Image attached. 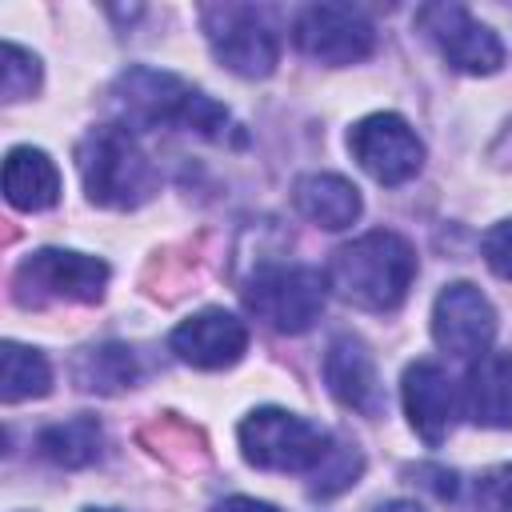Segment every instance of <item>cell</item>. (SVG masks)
Returning <instances> with one entry per match:
<instances>
[{
	"label": "cell",
	"instance_id": "1",
	"mask_svg": "<svg viewBox=\"0 0 512 512\" xmlns=\"http://www.w3.org/2000/svg\"><path fill=\"white\" fill-rule=\"evenodd\" d=\"M416 248L388 228L364 232L352 244H340L324 268L328 292L360 312H392L404 304L416 280Z\"/></svg>",
	"mask_w": 512,
	"mask_h": 512
},
{
	"label": "cell",
	"instance_id": "2",
	"mask_svg": "<svg viewBox=\"0 0 512 512\" xmlns=\"http://www.w3.org/2000/svg\"><path fill=\"white\" fill-rule=\"evenodd\" d=\"M112 104H116L124 128L176 124V128L196 132L204 140H224V132L232 128V116H228V108L220 100H212L208 92L192 88L176 72L148 68V64H132V68H124L116 76Z\"/></svg>",
	"mask_w": 512,
	"mask_h": 512
},
{
	"label": "cell",
	"instance_id": "3",
	"mask_svg": "<svg viewBox=\"0 0 512 512\" xmlns=\"http://www.w3.org/2000/svg\"><path fill=\"white\" fill-rule=\"evenodd\" d=\"M76 172L92 204L100 208H140L156 196L160 176L144 148L132 140L124 124H96L76 144Z\"/></svg>",
	"mask_w": 512,
	"mask_h": 512
},
{
	"label": "cell",
	"instance_id": "4",
	"mask_svg": "<svg viewBox=\"0 0 512 512\" xmlns=\"http://www.w3.org/2000/svg\"><path fill=\"white\" fill-rule=\"evenodd\" d=\"M108 264L76 248H36L12 272V300L20 308L96 304L108 288Z\"/></svg>",
	"mask_w": 512,
	"mask_h": 512
},
{
	"label": "cell",
	"instance_id": "5",
	"mask_svg": "<svg viewBox=\"0 0 512 512\" xmlns=\"http://www.w3.org/2000/svg\"><path fill=\"white\" fill-rule=\"evenodd\" d=\"M240 456L264 472H316L332 448V432L316 428L312 420L288 408H256L236 428Z\"/></svg>",
	"mask_w": 512,
	"mask_h": 512
},
{
	"label": "cell",
	"instance_id": "6",
	"mask_svg": "<svg viewBox=\"0 0 512 512\" xmlns=\"http://www.w3.org/2000/svg\"><path fill=\"white\" fill-rule=\"evenodd\" d=\"M328 300V280L308 264H260L244 284V304L268 328L296 336L308 332Z\"/></svg>",
	"mask_w": 512,
	"mask_h": 512
},
{
	"label": "cell",
	"instance_id": "7",
	"mask_svg": "<svg viewBox=\"0 0 512 512\" xmlns=\"http://www.w3.org/2000/svg\"><path fill=\"white\" fill-rule=\"evenodd\" d=\"M200 24H204V36L212 44V56L228 72H236L244 80H264V76L276 72L280 40H276V32L268 28V20L256 8L208 4V8H200Z\"/></svg>",
	"mask_w": 512,
	"mask_h": 512
},
{
	"label": "cell",
	"instance_id": "8",
	"mask_svg": "<svg viewBox=\"0 0 512 512\" xmlns=\"http://www.w3.org/2000/svg\"><path fill=\"white\" fill-rule=\"evenodd\" d=\"M416 28L464 76H492L504 64L500 36L480 24L464 4H424L416 8Z\"/></svg>",
	"mask_w": 512,
	"mask_h": 512
},
{
	"label": "cell",
	"instance_id": "9",
	"mask_svg": "<svg viewBox=\"0 0 512 512\" xmlns=\"http://www.w3.org/2000/svg\"><path fill=\"white\" fill-rule=\"evenodd\" d=\"M348 152L376 184L388 188L408 184L424 168V144L400 112H372L356 120L348 132Z\"/></svg>",
	"mask_w": 512,
	"mask_h": 512
},
{
	"label": "cell",
	"instance_id": "10",
	"mask_svg": "<svg viewBox=\"0 0 512 512\" xmlns=\"http://www.w3.org/2000/svg\"><path fill=\"white\" fill-rule=\"evenodd\" d=\"M292 40L296 48L328 68H344V64H360L372 56L376 48V28L360 8L348 4H312L296 16L292 24Z\"/></svg>",
	"mask_w": 512,
	"mask_h": 512
},
{
	"label": "cell",
	"instance_id": "11",
	"mask_svg": "<svg viewBox=\"0 0 512 512\" xmlns=\"http://www.w3.org/2000/svg\"><path fill=\"white\" fill-rule=\"evenodd\" d=\"M496 336V308L492 300L468 284V280H452L440 288L436 304H432V340L460 360H476L480 352H488Z\"/></svg>",
	"mask_w": 512,
	"mask_h": 512
},
{
	"label": "cell",
	"instance_id": "12",
	"mask_svg": "<svg viewBox=\"0 0 512 512\" xmlns=\"http://www.w3.org/2000/svg\"><path fill=\"white\" fill-rule=\"evenodd\" d=\"M168 348L188 368L220 372V368H232L248 352V328L240 316H232L224 308H204L172 328Z\"/></svg>",
	"mask_w": 512,
	"mask_h": 512
},
{
	"label": "cell",
	"instance_id": "13",
	"mask_svg": "<svg viewBox=\"0 0 512 512\" xmlns=\"http://www.w3.org/2000/svg\"><path fill=\"white\" fill-rule=\"evenodd\" d=\"M324 384L344 408L372 416V420L384 416V384H380L376 360L360 336H348V332L332 336V344L324 352Z\"/></svg>",
	"mask_w": 512,
	"mask_h": 512
},
{
	"label": "cell",
	"instance_id": "14",
	"mask_svg": "<svg viewBox=\"0 0 512 512\" xmlns=\"http://www.w3.org/2000/svg\"><path fill=\"white\" fill-rule=\"evenodd\" d=\"M400 400H404V412H408V424L412 432L428 444V448H440L456 424V388L448 380V372L436 364V360H416L404 368V380H400Z\"/></svg>",
	"mask_w": 512,
	"mask_h": 512
},
{
	"label": "cell",
	"instance_id": "15",
	"mask_svg": "<svg viewBox=\"0 0 512 512\" xmlns=\"http://www.w3.org/2000/svg\"><path fill=\"white\" fill-rule=\"evenodd\" d=\"M464 412L480 428H512V352L488 348L464 376Z\"/></svg>",
	"mask_w": 512,
	"mask_h": 512
},
{
	"label": "cell",
	"instance_id": "16",
	"mask_svg": "<svg viewBox=\"0 0 512 512\" xmlns=\"http://www.w3.org/2000/svg\"><path fill=\"white\" fill-rule=\"evenodd\" d=\"M292 204L304 220H312L324 232H340L360 220V188L336 172H308L292 184Z\"/></svg>",
	"mask_w": 512,
	"mask_h": 512
},
{
	"label": "cell",
	"instance_id": "17",
	"mask_svg": "<svg viewBox=\"0 0 512 512\" xmlns=\"http://www.w3.org/2000/svg\"><path fill=\"white\" fill-rule=\"evenodd\" d=\"M4 200L16 212H44L60 200V168L44 148L20 144L4 156Z\"/></svg>",
	"mask_w": 512,
	"mask_h": 512
},
{
	"label": "cell",
	"instance_id": "18",
	"mask_svg": "<svg viewBox=\"0 0 512 512\" xmlns=\"http://www.w3.org/2000/svg\"><path fill=\"white\" fill-rule=\"evenodd\" d=\"M72 380L80 392H96V396H120L128 388H136L140 380V360L128 344L104 340L92 348H80L72 356Z\"/></svg>",
	"mask_w": 512,
	"mask_h": 512
},
{
	"label": "cell",
	"instance_id": "19",
	"mask_svg": "<svg viewBox=\"0 0 512 512\" xmlns=\"http://www.w3.org/2000/svg\"><path fill=\"white\" fill-rule=\"evenodd\" d=\"M36 448H40V456L52 460L56 468H88V464L100 460L104 428H100L96 416L80 412V416H68V420H56V424L40 428Z\"/></svg>",
	"mask_w": 512,
	"mask_h": 512
},
{
	"label": "cell",
	"instance_id": "20",
	"mask_svg": "<svg viewBox=\"0 0 512 512\" xmlns=\"http://www.w3.org/2000/svg\"><path fill=\"white\" fill-rule=\"evenodd\" d=\"M140 444L148 452H156L164 464L180 468V472H196L208 464V440L196 424L180 420L176 412H160L140 428Z\"/></svg>",
	"mask_w": 512,
	"mask_h": 512
},
{
	"label": "cell",
	"instance_id": "21",
	"mask_svg": "<svg viewBox=\"0 0 512 512\" xmlns=\"http://www.w3.org/2000/svg\"><path fill=\"white\" fill-rule=\"evenodd\" d=\"M52 388V368L36 348H24L16 340L0 344V400L4 404H20V400H36L48 396Z\"/></svg>",
	"mask_w": 512,
	"mask_h": 512
},
{
	"label": "cell",
	"instance_id": "22",
	"mask_svg": "<svg viewBox=\"0 0 512 512\" xmlns=\"http://www.w3.org/2000/svg\"><path fill=\"white\" fill-rule=\"evenodd\" d=\"M360 472H364V456H360V448L348 444V440H340V436H332V448H328V456L320 460V468L312 472L308 492L320 496V500H328V496L352 488V484L360 480Z\"/></svg>",
	"mask_w": 512,
	"mask_h": 512
},
{
	"label": "cell",
	"instance_id": "23",
	"mask_svg": "<svg viewBox=\"0 0 512 512\" xmlns=\"http://www.w3.org/2000/svg\"><path fill=\"white\" fill-rule=\"evenodd\" d=\"M36 88H40V60L28 48L4 40V48H0V100L16 104V100H28Z\"/></svg>",
	"mask_w": 512,
	"mask_h": 512
},
{
	"label": "cell",
	"instance_id": "24",
	"mask_svg": "<svg viewBox=\"0 0 512 512\" xmlns=\"http://www.w3.org/2000/svg\"><path fill=\"white\" fill-rule=\"evenodd\" d=\"M480 252H484V264L500 276V280H512V220H500L484 232L480 240Z\"/></svg>",
	"mask_w": 512,
	"mask_h": 512
},
{
	"label": "cell",
	"instance_id": "25",
	"mask_svg": "<svg viewBox=\"0 0 512 512\" xmlns=\"http://www.w3.org/2000/svg\"><path fill=\"white\" fill-rule=\"evenodd\" d=\"M480 500H484L492 512H512V464L492 468V472L480 480Z\"/></svg>",
	"mask_w": 512,
	"mask_h": 512
},
{
	"label": "cell",
	"instance_id": "26",
	"mask_svg": "<svg viewBox=\"0 0 512 512\" xmlns=\"http://www.w3.org/2000/svg\"><path fill=\"white\" fill-rule=\"evenodd\" d=\"M416 476H428L424 480V488H432L440 500H452L456 496V472H448V468H428V464H420L416 468Z\"/></svg>",
	"mask_w": 512,
	"mask_h": 512
},
{
	"label": "cell",
	"instance_id": "27",
	"mask_svg": "<svg viewBox=\"0 0 512 512\" xmlns=\"http://www.w3.org/2000/svg\"><path fill=\"white\" fill-rule=\"evenodd\" d=\"M212 512H280V508L268 500H256V496H224L212 504Z\"/></svg>",
	"mask_w": 512,
	"mask_h": 512
},
{
	"label": "cell",
	"instance_id": "28",
	"mask_svg": "<svg viewBox=\"0 0 512 512\" xmlns=\"http://www.w3.org/2000/svg\"><path fill=\"white\" fill-rule=\"evenodd\" d=\"M488 160H492L496 168H512V120H508L504 132L488 144Z\"/></svg>",
	"mask_w": 512,
	"mask_h": 512
},
{
	"label": "cell",
	"instance_id": "29",
	"mask_svg": "<svg viewBox=\"0 0 512 512\" xmlns=\"http://www.w3.org/2000/svg\"><path fill=\"white\" fill-rule=\"evenodd\" d=\"M376 512H424L416 500H384Z\"/></svg>",
	"mask_w": 512,
	"mask_h": 512
},
{
	"label": "cell",
	"instance_id": "30",
	"mask_svg": "<svg viewBox=\"0 0 512 512\" xmlns=\"http://www.w3.org/2000/svg\"><path fill=\"white\" fill-rule=\"evenodd\" d=\"M84 512H120V508H84Z\"/></svg>",
	"mask_w": 512,
	"mask_h": 512
}]
</instances>
